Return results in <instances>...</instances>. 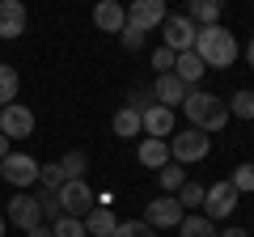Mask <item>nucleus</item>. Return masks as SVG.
<instances>
[{
  "instance_id": "nucleus-1",
  "label": "nucleus",
  "mask_w": 254,
  "mask_h": 237,
  "mask_svg": "<svg viewBox=\"0 0 254 237\" xmlns=\"http://www.w3.org/2000/svg\"><path fill=\"white\" fill-rule=\"evenodd\" d=\"M190 51L203 59V68H233L237 64V55H242V47H237L233 30L229 26H203L199 34H195V47Z\"/></svg>"
},
{
  "instance_id": "nucleus-2",
  "label": "nucleus",
  "mask_w": 254,
  "mask_h": 237,
  "mask_svg": "<svg viewBox=\"0 0 254 237\" xmlns=\"http://www.w3.org/2000/svg\"><path fill=\"white\" fill-rule=\"evenodd\" d=\"M182 115H187V118H190V127L203 131V136H216V131L229 123V106H225V98H216V93H203V89H190L187 98H182Z\"/></svg>"
},
{
  "instance_id": "nucleus-3",
  "label": "nucleus",
  "mask_w": 254,
  "mask_h": 237,
  "mask_svg": "<svg viewBox=\"0 0 254 237\" xmlns=\"http://www.w3.org/2000/svg\"><path fill=\"white\" fill-rule=\"evenodd\" d=\"M208 148H212V136H203L195 127H182L178 136H170V161L174 165H195V161L208 157Z\"/></svg>"
},
{
  "instance_id": "nucleus-4",
  "label": "nucleus",
  "mask_w": 254,
  "mask_h": 237,
  "mask_svg": "<svg viewBox=\"0 0 254 237\" xmlns=\"http://www.w3.org/2000/svg\"><path fill=\"white\" fill-rule=\"evenodd\" d=\"M60 208H64V216L85 220L93 208H98V191H93L85 178H76V182H64V186H60Z\"/></svg>"
},
{
  "instance_id": "nucleus-5",
  "label": "nucleus",
  "mask_w": 254,
  "mask_h": 237,
  "mask_svg": "<svg viewBox=\"0 0 254 237\" xmlns=\"http://www.w3.org/2000/svg\"><path fill=\"white\" fill-rule=\"evenodd\" d=\"M195 34H199V26H195L187 13H170V17L161 21V38H165L161 47H170L174 55L190 51V47H195Z\"/></svg>"
},
{
  "instance_id": "nucleus-6",
  "label": "nucleus",
  "mask_w": 254,
  "mask_h": 237,
  "mask_svg": "<svg viewBox=\"0 0 254 237\" xmlns=\"http://www.w3.org/2000/svg\"><path fill=\"white\" fill-rule=\"evenodd\" d=\"M237 199H242V195L229 186V178H225V182H212L208 191H203V208H199V216H208L212 225H216V220H229V216H233V208H237Z\"/></svg>"
},
{
  "instance_id": "nucleus-7",
  "label": "nucleus",
  "mask_w": 254,
  "mask_h": 237,
  "mask_svg": "<svg viewBox=\"0 0 254 237\" xmlns=\"http://www.w3.org/2000/svg\"><path fill=\"white\" fill-rule=\"evenodd\" d=\"M0 178L9 186H17V191H26V186L38 182V161L30 153H9L4 161H0Z\"/></svg>"
},
{
  "instance_id": "nucleus-8",
  "label": "nucleus",
  "mask_w": 254,
  "mask_h": 237,
  "mask_svg": "<svg viewBox=\"0 0 254 237\" xmlns=\"http://www.w3.org/2000/svg\"><path fill=\"white\" fill-rule=\"evenodd\" d=\"M0 136H9V140H30V136H34V110L21 106V102L4 106V110H0Z\"/></svg>"
},
{
  "instance_id": "nucleus-9",
  "label": "nucleus",
  "mask_w": 254,
  "mask_h": 237,
  "mask_svg": "<svg viewBox=\"0 0 254 237\" xmlns=\"http://www.w3.org/2000/svg\"><path fill=\"white\" fill-rule=\"evenodd\" d=\"M4 220H9L13 229H21V233L38 229V225H43V212H38V199H34V195H26V191H17V195L9 199V212H4Z\"/></svg>"
},
{
  "instance_id": "nucleus-10",
  "label": "nucleus",
  "mask_w": 254,
  "mask_h": 237,
  "mask_svg": "<svg viewBox=\"0 0 254 237\" xmlns=\"http://www.w3.org/2000/svg\"><path fill=\"white\" fill-rule=\"evenodd\" d=\"M182 216H187V212H182V203L174 199V195H161V199H153L144 208V225L148 229H178Z\"/></svg>"
},
{
  "instance_id": "nucleus-11",
  "label": "nucleus",
  "mask_w": 254,
  "mask_h": 237,
  "mask_svg": "<svg viewBox=\"0 0 254 237\" xmlns=\"http://www.w3.org/2000/svg\"><path fill=\"white\" fill-rule=\"evenodd\" d=\"M170 17V9H165V0H136L131 9H127V26L136 30H161V21Z\"/></svg>"
},
{
  "instance_id": "nucleus-12",
  "label": "nucleus",
  "mask_w": 254,
  "mask_h": 237,
  "mask_svg": "<svg viewBox=\"0 0 254 237\" xmlns=\"http://www.w3.org/2000/svg\"><path fill=\"white\" fill-rule=\"evenodd\" d=\"M26 21H30V13H26L21 0H0V43L4 38H21L26 34Z\"/></svg>"
},
{
  "instance_id": "nucleus-13",
  "label": "nucleus",
  "mask_w": 254,
  "mask_h": 237,
  "mask_svg": "<svg viewBox=\"0 0 254 237\" xmlns=\"http://www.w3.org/2000/svg\"><path fill=\"white\" fill-rule=\"evenodd\" d=\"M140 131H144L148 140H170V136H174V110L148 106L144 115H140Z\"/></svg>"
},
{
  "instance_id": "nucleus-14",
  "label": "nucleus",
  "mask_w": 254,
  "mask_h": 237,
  "mask_svg": "<svg viewBox=\"0 0 254 237\" xmlns=\"http://www.w3.org/2000/svg\"><path fill=\"white\" fill-rule=\"evenodd\" d=\"M187 93H190V89H187V85H182V81H178L174 72L157 76V85H153V98H157V106H165V110H178Z\"/></svg>"
},
{
  "instance_id": "nucleus-15",
  "label": "nucleus",
  "mask_w": 254,
  "mask_h": 237,
  "mask_svg": "<svg viewBox=\"0 0 254 237\" xmlns=\"http://www.w3.org/2000/svg\"><path fill=\"white\" fill-rule=\"evenodd\" d=\"M93 26H98L102 34H123L127 9H123V4H115V0H102L98 9H93Z\"/></svg>"
},
{
  "instance_id": "nucleus-16",
  "label": "nucleus",
  "mask_w": 254,
  "mask_h": 237,
  "mask_svg": "<svg viewBox=\"0 0 254 237\" xmlns=\"http://www.w3.org/2000/svg\"><path fill=\"white\" fill-rule=\"evenodd\" d=\"M203 72H208V68H203V59H199L195 51H182L178 59H174V76H178L187 89H195V85L203 81Z\"/></svg>"
},
{
  "instance_id": "nucleus-17",
  "label": "nucleus",
  "mask_w": 254,
  "mask_h": 237,
  "mask_svg": "<svg viewBox=\"0 0 254 237\" xmlns=\"http://www.w3.org/2000/svg\"><path fill=\"white\" fill-rule=\"evenodd\" d=\"M140 165H148V170H161V165H170V140H140Z\"/></svg>"
},
{
  "instance_id": "nucleus-18",
  "label": "nucleus",
  "mask_w": 254,
  "mask_h": 237,
  "mask_svg": "<svg viewBox=\"0 0 254 237\" xmlns=\"http://www.w3.org/2000/svg\"><path fill=\"white\" fill-rule=\"evenodd\" d=\"M115 229H119L115 208H93L89 216H85V233H89V237H110Z\"/></svg>"
},
{
  "instance_id": "nucleus-19",
  "label": "nucleus",
  "mask_w": 254,
  "mask_h": 237,
  "mask_svg": "<svg viewBox=\"0 0 254 237\" xmlns=\"http://www.w3.org/2000/svg\"><path fill=\"white\" fill-rule=\"evenodd\" d=\"M187 17L199 21V30H203V26H220V0H190Z\"/></svg>"
},
{
  "instance_id": "nucleus-20",
  "label": "nucleus",
  "mask_w": 254,
  "mask_h": 237,
  "mask_svg": "<svg viewBox=\"0 0 254 237\" xmlns=\"http://www.w3.org/2000/svg\"><path fill=\"white\" fill-rule=\"evenodd\" d=\"M110 131H115L119 140L140 136V115H136V110H127V106H119V110H115V118H110Z\"/></svg>"
},
{
  "instance_id": "nucleus-21",
  "label": "nucleus",
  "mask_w": 254,
  "mask_h": 237,
  "mask_svg": "<svg viewBox=\"0 0 254 237\" xmlns=\"http://www.w3.org/2000/svg\"><path fill=\"white\" fill-rule=\"evenodd\" d=\"M229 118H242V123H254V89H237L233 98L225 102Z\"/></svg>"
},
{
  "instance_id": "nucleus-22",
  "label": "nucleus",
  "mask_w": 254,
  "mask_h": 237,
  "mask_svg": "<svg viewBox=\"0 0 254 237\" xmlns=\"http://www.w3.org/2000/svg\"><path fill=\"white\" fill-rule=\"evenodd\" d=\"M17 89H21V76H17V68L0 64V110L17 102Z\"/></svg>"
},
{
  "instance_id": "nucleus-23",
  "label": "nucleus",
  "mask_w": 254,
  "mask_h": 237,
  "mask_svg": "<svg viewBox=\"0 0 254 237\" xmlns=\"http://www.w3.org/2000/svg\"><path fill=\"white\" fill-rule=\"evenodd\" d=\"M157 182H161V191L165 195H178L182 186H187V170H182V165H161V170H157Z\"/></svg>"
},
{
  "instance_id": "nucleus-24",
  "label": "nucleus",
  "mask_w": 254,
  "mask_h": 237,
  "mask_svg": "<svg viewBox=\"0 0 254 237\" xmlns=\"http://www.w3.org/2000/svg\"><path fill=\"white\" fill-rule=\"evenodd\" d=\"M60 170H64V178H68V182H76V178H85V170H89V153H64L60 157Z\"/></svg>"
},
{
  "instance_id": "nucleus-25",
  "label": "nucleus",
  "mask_w": 254,
  "mask_h": 237,
  "mask_svg": "<svg viewBox=\"0 0 254 237\" xmlns=\"http://www.w3.org/2000/svg\"><path fill=\"white\" fill-rule=\"evenodd\" d=\"M178 233H182V237H216V225H212L208 216H199V212H195V216H182Z\"/></svg>"
},
{
  "instance_id": "nucleus-26",
  "label": "nucleus",
  "mask_w": 254,
  "mask_h": 237,
  "mask_svg": "<svg viewBox=\"0 0 254 237\" xmlns=\"http://www.w3.org/2000/svg\"><path fill=\"white\" fill-rule=\"evenodd\" d=\"M38 182H43V191L60 195V186L68 182V178H64V170H60V161H47V165H38Z\"/></svg>"
},
{
  "instance_id": "nucleus-27",
  "label": "nucleus",
  "mask_w": 254,
  "mask_h": 237,
  "mask_svg": "<svg viewBox=\"0 0 254 237\" xmlns=\"http://www.w3.org/2000/svg\"><path fill=\"white\" fill-rule=\"evenodd\" d=\"M34 199H38V212H43V225H55V220H64V208H60V195L43 191V195H34Z\"/></svg>"
},
{
  "instance_id": "nucleus-28",
  "label": "nucleus",
  "mask_w": 254,
  "mask_h": 237,
  "mask_svg": "<svg viewBox=\"0 0 254 237\" xmlns=\"http://www.w3.org/2000/svg\"><path fill=\"white\" fill-rule=\"evenodd\" d=\"M229 186H233L237 195H250L254 191V161H242L233 170V178H229Z\"/></svg>"
},
{
  "instance_id": "nucleus-29",
  "label": "nucleus",
  "mask_w": 254,
  "mask_h": 237,
  "mask_svg": "<svg viewBox=\"0 0 254 237\" xmlns=\"http://www.w3.org/2000/svg\"><path fill=\"white\" fill-rule=\"evenodd\" d=\"M203 191H208L203 182H187L178 195H174V199L182 203V212H187V208H203Z\"/></svg>"
},
{
  "instance_id": "nucleus-30",
  "label": "nucleus",
  "mask_w": 254,
  "mask_h": 237,
  "mask_svg": "<svg viewBox=\"0 0 254 237\" xmlns=\"http://www.w3.org/2000/svg\"><path fill=\"white\" fill-rule=\"evenodd\" d=\"M123 106L136 110V115H144L148 106H157V98H153V89H140V85H136V89H127V102H123Z\"/></svg>"
},
{
  "instance_id": "nucleus-31",
  "label": "nucleus",
  "mask_w": 254,
  "mask_h": 237,
  "mask_svg": "<svg viewBox=\"0 0 254 237\" xmlns=\"http://www.w3.org/2000/svg\"><path fill=\"white\" fill-rule=\"evenodd\" d=\"M110 237H157V229H148L144 220H119V229Z\"/></svg>"
},
{
  "instance_id": "nucleus-32",
  "label": "nucleus",
  "mask_w": 254,
  "mask_h": 237,
  "mask_svg": "<svg viewBox=\"0 0 254 237\" xmlns=\"http://www.w3.org/2000/svg\"><path fill=\"white\" fill-rule=\"evenodd\" d=\"M51 233H55V237H89V233H85V220H76V216L55 220V225H51Z\"/></svg>"
},
{
  "instance_id": "nucleus-33",
  "label": "nucleus",
  "mask_w": 254,
  "mask_h": 237,
  "mask_svg": "<svg viewBox=\"0 0 254 237\" xmlns=\"http://www.w3.org/2000/svg\"><path fill=\"white\" fill-rule=\"evenodd\" d=\"M174 59H178V55H174L170 47H157V51H153V68H157V76L174 72Z\"/></svg>"
},
{
  "instance_id": "nucleus-34",
  "label": "nucleus",
  "mask_w": 254,
  "mask_h": 237,
  "mask_svg": "<svg viewBox=\"0 0 254 237\" xmlns=\"http://www.w3.org/2000/svg\"><path fill=\"white\" fill-rule=\"evenodd\" d=\"M144 30H136V26H123V34H119V43L127 47V51H140V47H144Z\"/></svg>"
},
{
  "instance_id": "nucleus-35",
  "label": "nucleus",
  "mask_w": 254,
  "mask_h": 237,
  "mask_svg": "<svg viewBox=\"0 0 254 237\" xmlns=\"http://www.w3.org/2000/svg\"><path fill=\"white\" fill-rule=\"evenodd\" d=\"M26 237H55V233H51V225H38V229H30Z\"/></svg>"
},
{
  "instance_id": "nucleus-36",
  "label": "nucleus",
  "mask_w": 254,
  "mask_h": 237,
  "mask_svg": "<svg viewBox=\"0 0 254 237\" xmlns=\"http://www.w3.org/2000/svg\"><path fill=\"white\" fill-rule=\"evenodd\" d=\"M246 68H250V72H254V38H250V43H246Z\"/></svg>"
},
{
  "instance_id": "nucleus-37",
  "label": "nucleus",
  "mask_w": 254,
  "mask_h": 237,
  "mask_svg": "<svg viewBox=\"0 0 254 237\" xmlns=\"http://www.w3.org/2000/svg\"><path fill=\"white\" fill-rule=\"evenodd\" d=\"M216 237H250L246 229H225V233H216Z\"/></svg>"
},
{
  "instance_id": "nucleus-38",
  "label": "nucleus",
  "mask_w": 254,
  "mask_h": 237,
  "mask_svg": "<svg viewBox=\"0 0 254 237\" xmlns=\"http://www.w3.org/2000/svg\"><path fill=\"white\" fill-rule=\"evenodd\" d=\"M9 157V136H0V161Z\"/></svg>"
},
{
  "instance_id": "nucleus-39",
  "label": "nucleus",
  "mask_w": 254,
  "mask_h": 237,
  "mask_svg": "<svg viewBox=\"0 0 254 237\" xmlns=\"http://www.w3.org/2000/svg\"><path fill=\"white\" fill-rule=\"evenodd\" d=\"M4 229H9V220H4V212H0V237H4Z\"/></svg>"
}]
</instances>
